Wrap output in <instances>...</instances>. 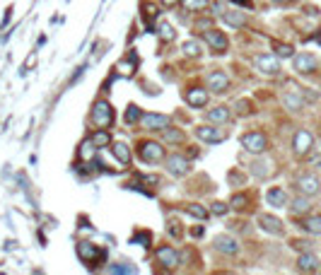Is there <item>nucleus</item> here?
<instances>
[{"label":"nucleus","instance_id":"obj_23","mask_svg":"<svg viewBox=\"0 0 321 275\" xmlns=\"http://www.w3.org/2000/svg\"><path fill=\"white\" fill-rule=\"evenodd\" d=\"M271 162H254L251 164V174L254 176H258V179H266V176H271L273 174V169H271Z\"/></svg>","mask_w":321,"mask_h":275},{"label":"nucleus","instance_id":"obj_41","mask_svg":"<svg viewBox=\"0 0 321 275\" xmlns=\"http://www.w3.org/2000/svg\"><path fill=\"white\" fill-rule=\"evenodd\" d=\"M162 3H165L167 8H174V5H179V3H181V0H162Z\"/></svg>","mask_w":321,"mask_h":275},{"label":"nucleus","instance_id":"obj_3","mask_svg":"<svg viewBox=\"0 0 321 275\" xmlns=\"http://www.w3.org/2000/svg\"><path fill=\"white\" fill-rule=\"evenodd\" d=\"M242 145L251 155H261V152L268 150V138L263 133H247V135L242 138Z\"/></svg>","mask_w":321,"mask_h":275},{"label":"nucleus","instance_id":"obj_35","mask_svg":"<svg viewBox=\"0 0 321 275\" xmlns=\"http://www.w3.org/2000/svg\"><path fill=\"white\" fill-rule=\"evenodd\" d=\"M159 37L165 39V41H172V39H174V27H172V24H162V27H159Z\"/></svg>","mask_w":321,"mask_h":275},{"label":"nucleus","instance_id":"obj_5","mask_svg":"<svg viewBox=\"0 0 321 275\" xmlns=\"http://www.w3.org/2000/svg\"><path fill=\"white\" fill-rule=\"evenodd\" d=\"M292 147H295V155L304 157L314 147V135L309 130H297L295 133V140H292Z\"/></svg>","mask_w":321,"mask_h":275},{"label":"nucleus","instance_id":"obj_30","mask_svg":"<svg viewBox=\"0 0 321 275\" xmlns=\"http://www.w3.org/2000/svg\"><path fill=\"white\" fill-rule=\"evenodd\" d=\"M181 51L186 56H191V58H198V56H201V46H198V41H186V44L181 46Z\"/></svg>","mask_w":321,"mask_h":275},{"label":"nucleus","instance_id":"obj_40","mask_svg":"<svg viewBox=\"0 0 321 275\" xmlns=\"http://www.w3.org/2000/svg\"><path fill=\"white\" fill-rule=\"evenodd\" d=\"M292 246L295 249H307L309 246V241H292Z\"/></svg>","mask_w":321,"mask_h":275},{"label":"nucleus","instance_id":"obj_20","mask_svg":"<svg viewBox=\"0 0 321 275\" xmlns=\"http://www.w3.org/2000/svg\"><path fill=\"white\" fill-rule=\"evenodd\" d=\"M266 201H268V205L285 208V205H287V193H285L283 188H271V191L266 193Z\"/></svg>","mask_w":321,"mask_h":275},{"label":"nucleus","instance_id":"obj_8","mask_svg":"<svg viewBox=\"0 0 321 275\" xmlns=\"http://www.w3.org/2000/svg\"><path fill=\"white\" fill-rule=\"evenodd\" d=\"M256 68L261 70L263 75H278V70H280V63H278V56H271V53H261V56H256Z\"/></svg>","mask_w":321,"mask_h":275},{"label":"nucleus","instance_id":"obj_28","mask_svg":"<svg viewBox=\"0 0 321 275\" xmlns=\"http://www.w3.org/2000/svg\"><path fill=\"white\" fill-rule=\"evenodd\" d=\"M183 210L189 212L191 217H198V220H205V217H208V208H203V205H198V203H191V205H186Z\"/></svg>","mask_w":321,"mask_h":275},{"label":"nucleus","instance_id":"obj_37","mask_svg":"<svg viewBox=\"0 0 321 275\" xmlns=\"http://www.w3.org/2000/svg\"><path fill=\"white\" fill-rule=\"evenodd\" d=\"M143 12H145V19L150 22V19H155L157 8H155V5H143Z\"/></svg>","mask_w":321,"mask_h":275},{"label":"nucleus","instance_id":"obj_19","mask_svg":"<svg viewBox=\"0 0 321 275\" xmlns=\"http://www.w3.org/2000/svg\"><path fill=\"white\" fill-rule=\"evenodd\" d=\"M297 268L304 270V273H314V270H319V258L314 254H302L297 258Z\"/></svg>","mask_w":321,"mask_h":275},{"label":"nucleus","instance_id":"obj_36","mask_svg":"<svg viewBox=\"0 0 321 275\" xmlns=\"http://www.w3.org/2000/svg\"><path fill=\"white\" fill-rule=\"evenodd\" d=\"M210 210L215 212V215H225V212L229 210V205H225V203L218 201V203H212V205H210Z\"/></svg>","mask_w":321,"mask_h":275},{"label":"nucleus","instance_id":"obj_39","mask_svg":"<svg viewBox=\"0 0 321 275\" xmlns=\"http://www.w3.org/2000/svg\"><path fill=\"white\" fill-rule=\"evenodd\" d=\"M237 106H239V114H247V111H249V104H247V101H239Z\"/></svg>","mask_w":321,"mask_h":275},{"label":"nucleus","instance_id":"obj_33","mask_svg":"<svg viewBox=\"0 0 321 275\" xmlns=\"http://www.w3.org/2000/svg\"><path fill=\"white\" fill-rule=\"evenodd\" d=\"M307 210H309V201H307V198H295V201H292V212H295V215L307 212Z\"/></svg>","mask_w":321,"mask_h":275},{"label":"nucleus","instance_id":"obj_6","mask_svg":"<svg viewBox=\"0 0 321 275\" xmlns=\"http://www.w3.org/2000/svg\"><path fill=\"white\" fill-rule=\"evenodd\" d=\"M155 256H157V261H159L165 268H169V270H174V268L181 263L179 251H176V249H172V246H159L155 251Z\"/></svg>","mask_w":321,"mask_h":275},{"label":"nucleus","instance_id":"obj_18","mask_svg":"<svg viewBox=\"0 0 321 275\" xmlns=\"http://www.w3.org/2000/svg\"><path fill=\"white\" fill-rule=\"evenodd\" d=\"M222 19L227 22L229 27H244V24H247V15L239 12V10H232V8L222 12Z\"/></svg>","mask_w":321,"mask_h":275},{"label":"nucleus","instance_id":"obj_17","mask_svg":"<svg viewBox=\"0 0 321 275\" xmlns=\"http://www.w3.org/2000/svg\"><path fill=\"white\" fill-rule=\"evenodd\" d=\"M258 225L266 229V232H271V234H283V222L278 220V217H273V215H261L258 217Z\"/></svg>","mask_w":321,"mask_h":275},{"label":"nucleus","instance_id":"obj_38","mask_svg":"<svg viewBox=\"0 0 321 275\" xmlns=\"http://www.w3.org/2000/svg\"><path fill=\"white\" fill-rule=\"evenodd\" d=\"M212 10H215V15H222V12H225V3H215V5H212Z\"/></svg>","mask_w":321,"mask_h":275},{"label":"nucleus","instance_id":"obj_2","mask_svg":"<svg viewBox=\"0 0 321 275\" xmlns=\"http://www.w3.org/2000/svg\"><path fill=\"white\" fill-rule=\"evenodd\" d=\"M138 152L143 157V162H147V164H155V162H162L165 159V147L159 145V143H152V140L140 143Z\"/></svg>","mask_w":321,"mask_h":275},{"label":"nucleus","instance_id":"obj_10","mask_svg":"<svg viewBox=\"0 0 321 275\" xmlns=\"http://www.w3.org/2000/svg\"><path fill=\"white\" fill-rule=\"evenodd\" d=\"M167 169H169V174L172 176H183L191 172V162L181 155H172L167 159Z\"/></svg>","mask_w":321,"mask_h":275},{"label":"nucleus","instance_id":"obj_34","mask_svg":"<svg viewBox=\"0 0 321 275\" xmlns=\"http://www.w3.org/2000/svg\"><path fill=\"white\" fill-rule=\"evenodd\" d=\"M143 119V114H140V109L138 106H128V111H126V121L128 123H136V121Z\"/></svg>","mask_w":321,"mask_h":275},{"label":"nucleus","instance_id":"obj_13","mask_svg":"<svg viewBox=\"0 0 321 275\" xmlns=\"http://www.w3.org/2000/svg\"><path fill=\"white\" fill-rule=\"evenodd\" d=\"M208 87H210L212 92H218V94H222V92L229 90V77L222 70H215V73L208 75Z\"/></svg>","mask_w":321,"mask_h":275},{"label":"nucleus","instance_id":"obj_31","mask_svg":"<svg viewBox=\"0 0 321 275\" xmlns=\"http://www.w3.org/2000/svg\"><path fill=\"white\" fill-rule=\"evenodd\" d=\"M283 104L287 109H302V97H297V94H285Z\"/></svg>","mask_w":321,"mask_h":275},{"label":"nucleus","instance_id":"obj_42","mask_svg":"<svg viewBox=\"0 0 321 275\" xmlns=\"http://www.w3.org/2000/svg\"><path fill=\"white\" fill-rule=\"evenodd\" d=\"M232 3H237V5H244V8H251V3H249V0H232Z\"/></svg>","mask_w":321,"mask_h":275},{"label":"nucleus","instance_id":"obj_4","mask_svg":"<svg viewBox=\"0 0 321 275\" xmlns=\"http://www.w3.org/2000/svg\"><path fill=\"white\" fill-rule=\"evenodd\" d=\"M77 256H80V261L87 263V266H97L94 261H97V258H104V251H101L97 244H92V241H80V244H77Z\"/></svg>","mask_w":321,"mask_h":275},{"label":"nucleus","instance_id":"obj_16","mask_svg":"<svg viewBox=\"0 0 321 275\" xmlns=\"http://www.w3.org/2000/svg\"><path fill=\"white\" fill-rule=\"evenodd\" d=\"M186 101H189L191 106H205V104H208V90L193 87V90L186 92Z\"/></svg>","mask_w":321,"mask_h":275},{"label":"nucleus","instance_id":"obj_14","mask_svg":"<svg viewBox=\"0 0 321 275\" xmlns=\"http://www.w3.org/2000/svg\"><path fill=\"white\" fill-rule=\"evenodd\" d=\"M314 68H316V58H314L312 53H297L295 56V70H297V73L307 75V73H312Z\"/></svg>","mask_w":321,"mask_h":275},{"label":"nucleus","instance_id":"obj_11","mask_svg":"<svg viewBox=\"0 0 321 275\" xmlns=\"http://www.w3.org/2000/svg\"><path fill=\"white\" fill-rule=\"evenodd\" d=\"M297 188H300L302 196H316V193L321 191V183L314 174H302L297 179Z\"/></svg>","mask_w":321,"mask_h":275},{"label":"nucleus","instance_id":"obj_26","mask_svg":"<svg viewBox=\"0 0 321 275\" xmlns=\"http://www.w3.org/2000/svg\"><path fill=\"white\" fill-rule=\"evenodd\" d=\"M181 5L189 10V12H198V10L210 8V0H181Z\"/></svg>","mask_w":321,"mask_h":275},{"label":"nucleus","instance_id":"obj_12","mask_svg":"<svg viewBox=\"0 0 321 275\" xmlns=\"http://www.w3.org/2000/svg\"><path fill=\"white\" fill-rule=\"evenodd\" d=\"M212 244H215V249L220 251V254H225V256H234L239 251V246H237V241L232 237H227V234H220V237H215L212 239Z\"/></svg>","mask_w":321,"mask_h":275},{"label":"nucleus","instance_id":"obj_21","mask_svg":"<svg viewBox=\"0 0 321 275\" xmlns=\"http://www.w3.org/2000/svg\"><path fill=\"white\" fill-rule=\"evenodd\" d=\"M229 116H232V111L227 106H218V109L208 111V121L210 123H225V121H229Z\"/></svg>","mask_w":321,"mask_h":275},{"label":"nucleus","instance_id":"obj_27","mask_svg":"<svg viewBox=\"0 0 321 275\" xmlns=\"http://www.w3.org/2000/svg\"><path fill=\"white\" fill-rule=\"evenodd\" d=\"M165 143L181 145V143H183V133L179 128H165Z\"/></svg>","mask_w":321,"mask_h":275},{"label":"nucleus","instance_id":"obj_1","mask_svg":"<svg viewBox=\"0 0 321 275\" xmlns=\"http://www.w3.org/2000/svg\"><path fill=\"white\" fill-rule=\"evenodd\" d=\"M92 123H94L97 128H109L111 123H114V109H111L109 101L99 99L94 106H92Z\"/></svg>","mask_w":321,"mask_h":275},{"label":"nucleus","instance_id":"obj_24","mask_svg":"<svg viewBox=\"0 0 321 275\" xmlns=\"http://www.w3.org/2000/svg\"><path fill=\"white\" fill-rule=\"evenodd\" d=\"M90 140H92V145H94V147H106V145H111V135H109V130H106V128L97 130V133H94Z\"/></svg>","mask_w":321,"mask_h":275},{"label":"nucleus","instance_id":"obj_22","mask_svg":"<svg viewBox=\"0 0 321 275\" xmlns=\"http://www.w3.org/2000/svg\"><path fill=\"white\" fill-rule=\"evenodd\" d=\"M111 152H114V157L119 159L121 164H128V162H130V150H128V145H126V143H114Z\"/></svg>","mask_w":321,"mask_h":275},{"label":"nucleus","instance_id":"obj_29","mask_svg":"<svg viewBox=\"0 0 321 275\" xmlns=\"http://www.w3.org/2000/svg\"><path fill=\"white\" fill-rule=\"evenodd\" d=\"M273 51H275L278 58H290V56L295 53L292 46H290V44H280V41H275V44H273Z\"/></svg>","mask_w":321,"mask_h":275},{"label":"nucleus","instance_id":"obj_9","mask_svg":"<svg viewBox=\"0 0 321 275\" xmlns=\"http://www.w3.org/2000/svg\"><path fill=\"white\" fill-rule=\"evenodd\" d=\"M203 39H205V44L210 46L212 51H218V53H225L227 46H229L227 37H225L222 32H218V29H208V32L203 34Z\"/></svg>","mask_w":321,"mask_h":275},{"label":"nucleus","instance_id":"obj_43","mask_svg":"<svg viewBox=\"0 0 321 275\" xmlns=\"http://www.w3.org/2000/svg\"><path fill=\"white\" fill-rule=\"evenodd\" d=\"M273 3H280V5H287V3H292V0H273Z\"/></svg>","mask_w":321,"mask_h":275},{"label":"nucleus","instance_id":"obj_32","mask_svg":"<svg viewBox=\"0 0 321 275\" xmlns=\"http://www.w3.org/2000/svg\"><path fill=\"white\" fill-rule=\"evenodd\" d=\"M247 205H249V198L244 196V193H237V196H232V201H229V208H237V210L247 208Z\"/></svg>","mask_w":321,"mask_h":275},{"label":"nucleus","instance_id":"obj_15","mask_svg":"<svg viewBox=\"0 0 321 275\" xmlns=\"http://www.w3.org/2000/svg\"><path fill=\"white\" fill-rule=\"evenodd\" d=\"M196 135L201 138V140H205V143H220V140H225V130L201 126V128H196Z\"/></svg>","mask_w":321,"mask_h":275},{"label":"nucleus","instance_id":"obj_25","mask_svg":"<svg viewBox=\"0 0 321 275\" xmlns=\"http://www.w3.org/2000/svg\"><path fill=\"white\" fill-rule=\"evenodd\" d=\"M302 229H307L309 234H321V215H312L302 222Z\"/></svg>","mask_w":321,"mask_h":275},{"label":"nucleus","instance_id":"obj_7","mask_svg":"<svg viewBox=\"0 0 321 275\" xmlns=\"http://www.w3.org/2000/svg\"><path fill=\"white\" fill-rule=\"evenodd\" d=\"M140 123H143V128H147V130H165L172 126V119L165 116V114H145V116L140 119Z\"/></svg>","mask_w":321,"mask_h":275}]
</instances>
